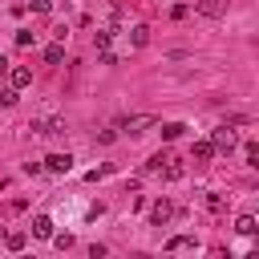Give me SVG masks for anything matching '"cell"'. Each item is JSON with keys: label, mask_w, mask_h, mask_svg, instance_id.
<instances>
[{"label": "cell", "mask_w": 259, "mask_h": 259, "mask_svg": "<svg viewBox=\"0 0 259 259\" xmlns=\"http://www.w3.org/2000/svg\"><path fill=\"white\" fill-rule=\"evenodd\" d=\"M235 142H239V138H235V130H231V125H219V130L210 134V146H214V150H227V154H231V150H235Z\"/></svg>", "instance_id": "1"}, {"label": "cell", "mask_w": 259, "mask_h": 259, "mask_svg": "<svg viewBox=\"0 0 259 259\" xmlns=\"http://www.w3.org/2000/svg\"><path fill=\"white\" fill-rule=\"evenodd\" d=\"M150 125H154V117H150V113H138V117H125V121H121V130H125L130 138H138V134H146Z\"/></svg>", "instance_id": "2"}, {"label": "cell", "mask_w": 259, "mask_h": 259, "mask_svg": "<svg viewBox=\"0 0 259 259\" xmlns=\"http://www.w3.org/2000/svg\"><path fill=\"white\" fill-rule=\"evenodd\" d=\"M170 214H174V206H170L166 198H158V202L150 206V223H154V227H166V223H170Z\"/></svg>", "instance_id": "3"}, {"label": "cell", "mask_w": 259, "mask_h": 259, "mask_svg": "<svg viewBox=\"0 0 259 259\" xmlns=\"http://www.w3.org/2000/svg\"><path fill=\"white\" fill-rule=\"evenodd\" d=\"M69 166H73L69 154H49L45 158V170H53V174H69Z\"/></svg>", "instance_id": "4"}, {"label": "cell", "mask_w": 259, "mask_h": 259, "mask_svg": "<svg viewBox=\"0 0 259 259\" xmlns=\"http://www.w3.org/2000/svg\"><path fill=\"white\" fill-rule=\"evenodd\" d=\"M8 77H12V89H24V85H32V69H24V65L8 69Z\"/></svg>", "instance_id": "5"}, {"label": "cell", "mask_w": 259, "mask_h": 259, "mask_svg": "<svg viewBox=\"0 0 259 259\" xmlns=\"http://www.w3.org/2000/svg\"><path fill=\"white\" fill-rule=\"evenodd\" d=\"M32 235H36V239H49V235H53V219H49V214H36V219H32Z\"/></svg>", "instance_id": "6"}, {"label": "cell", "mask_w": 259, "mask_h": 259, "mask_svg": "<svg viewBox=\"0 0 259 259\" xmlns=\"http://www.w3.org/2000/svg\"><path fill=\"white\" fill-rule=\"evenodd\" d=\"M162 174H166V178H170V182H178V178H182V174H186V166H182V162H178V158H166V166H162Z\"/></svg>", "instance_id": "7"}, {"label": "cell", "mask_w": 259, "mask_h": 259, "mask_svg": "<svg viewBox=\"0 0 259 259\" xmlns=\"http://www.w3.org/2000/svg\"><path fill=\"white\" fill-rule=\"evenodd\" d=\"M190 154H194V162H210V158H214V146H210V142H194Z\"/></svg>", "instance_id": "8"}, {"label": "cell", "mask_w": 259, "mask_h": 259, "mask_svg": "<svg viewBox=\"0 0 259 259\" xmlns=\"http://www.w3.org/2000/svg\"><path fill=\"white\" fill-rule=\"evenodd\" d=\"M24 243H28L24 231H8V235H4V247H8V251H24Z\"/></svg>", "instance_id": "9"}, {"label": "cell", "mask_w": 259, "mask_h": 259, "mask_svg": "<svg viewBox=\"0 0 259 259\" xmlns=\"http://www.w3.org/2000/svg\"><path fill=\"white\" fill-rule=\"evenodd\" d=\"M166 251H194V239H190V235H174V239L166 243Z\"/></svg>", "instance_id": "10"}, {"label": "cell", "mask_w": 259, "mask_h": 259, "mask_svg": "<svg viewBox=\"0 0 259 259\" xmlns=\"http://www.w3.org/2000/svg\"><path fill=\"white\" fill-rule=\"evenodd\" d=\"M65 130H69V125H65V117H49V121L40 125V134H53V138H57V134H65Z\"/></svg>", "instance_id": "11"}, {"label": "cell", "mask_w": 259, "mask_h": 259, "mask_svg": "<svg viewBox=\"0 0 259 259\" xmlns=\"http://www.w3.org/2000/svg\"><path fill=\"white\" fill-rule=\"evenodd\" d=\"M146 40H150V28H146V24H138V28L130 32V45H134V49H142Z\"/></svg>", "instance_id": "12"}, {"label": "cell", "mask_w": 259, "mask_h": 259, "mask_svg": "<svg viewBox=\"0 0 259 259\" xmlns=\"http://www.w3.org/2000/svg\"><path fill=\"white\" fill-rule=\"evenodd\" d=\"M182 130H186L182 121H166V125H162V138H166V142H174V138H182Z\"/></svg>", "instance_id": "13"}, {"label": "cell", "mask_w": 259, "mask_h": 259, "mask_svg": "<svg viewBox=\"0 0 259 259\" xmlns=\"http://www.w3.org/2000/svg\"><path fill=\"white\" fill-rule=\"evenodd\" d=\"M235 231H239V235H255L259 227H255V219H251V214H239V223H235Z\"/></svg>", "instance_id": "14"}, {"label": "cell", "mask_w": 259, "mask_h": 259, "mask_svg": "<svg viewBox=\"0 0 259 259\" xmlns=\"http://www.w3.org/2000/svg\"><path fill=\"white\" fill-rule=\"evenodd\" d=\"M166 158H170V154H166V150H158V154H154V158L146 162V170H150V174H158V170L166 166Z\"/></svg>", "instance_id": "15"}, {"label": "cell", "mask_w": 259, "mask_h": 259, "mask_svg": "<svg viewBox=\"0 0 259 259\" xmlns=\"http://www.w3.org/2000/svg\"><path fill=\"white\" fill-rule=\"evenodd\" d=\"M198 12H202V16H219V12H223V4H219V0H202V4H198Z\"/></svg>", "instance_id": "16"}, {"label": "cell", "mask_w": 259, "mask_h": 259, "mask_svg": "<svg viewBox=\"0 0 259 259\" xmlns=\"http://www.w3.org/2000/svg\"><path fill=\"white\" fill-rule=\"evenodd\" d=\"M61 57H65L61 45H49V49H45V61H49V65H61Z\"/></svg>", "instance_id": "17"}, {"label": "cell", "mask_w": 259, "mask_h": 259, "mask_svg": "<svg viewBox=\"0 0 259 259\" xmlns=\"http://www.w3.org/2000/svg\"><path fill=\"white\" fill-rule=\"evenodd\" d=\"M247 166H259V146L247 142Z\"/></svg>", "instance_id": "18"}, {"label": "cell", "mask_w": 259, "mask_h": 259, "mask_svg": "<svg viewBox=\"0 0 259 259\" xmlns=\"http://www.w3.org/2000/svg\"><path fill=\"white\" fill-rule=\"evenodd\" d=\"M202 202H206V210H223V198H219V194H210V190H206V198H202Z\"/></svg>", "instance_id": "19"}, {"label": "cell", "mask_w": 259, "mask_h": 259, "mask_svg": "<svg viewBox=\"0 0 259 259\" xmlns=\"http://www.w3.org/2000/svg\"><path fill=\"white\" fill-rule=\"evenodd\" d=\"M49 239H53L61 251H65V247H73V235H69V231H65V235H49Z\"/></svg>", "instance_id": "20"}, {"label": "cell", "mask_w": 259, "mask_h": 259, "mask_svg": "<svg viewBox=\"0 0 259 259\" xmlns=\"http://www.w3.org/2000/svg\"><path fill=\"white\" fill-rule=\"evenodd\" d=\"M16 45H20V49H28V45H32V32H28V28H20V32H16Z\"/></svg>", "instance_id": "21"}]
</instances>
